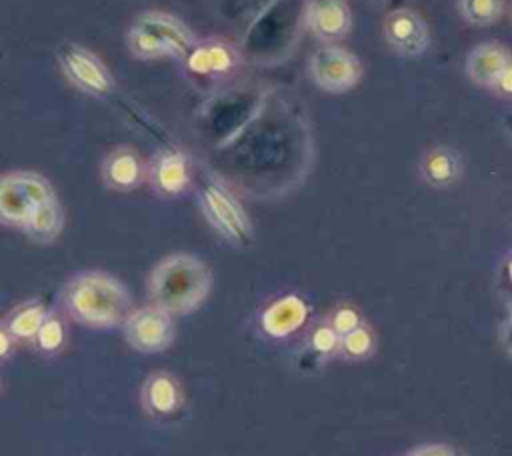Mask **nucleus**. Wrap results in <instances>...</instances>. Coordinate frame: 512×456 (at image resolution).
<instances>
[{
	"label": "nucleus",
	"instance_id": "nucleus-28",
	"mask_svg": "<svg viewBox=\"0 0 512 456\" xmlns=\"http://www.w3.org/2000/svg\"><path fill=\"white\" fill-rule=\"evenodd\" d=\"M406 456H462V454L448 444H424Z\"/></svg>",
	"mask_w": 512,
	"mask_h": 456
},
{
	"label": "nucleus",
	"instance_id": "nucleus-12",
	"mask_svg": "<svg viewBox=\"0 0 512 456\" xmlns=\"http://www.w3.org/2000/svg\"><path fill=\"white\" fill-rule=\"evenodd\" d=\"M310 316L308 302L298 294L274 298L260 312V330L274 340H282L298 332Z\"/></svg>",
	"mask_w": 512,
	"mask_h": 456
},
{
	"label": "nucleus",
	"instance_id": "nucleus-30",
	"mask_svg": "<svg viewBox=\"0 0 512 456\" xmlns=\"http://www.w3.org/2000/svg\"><path fill=\"white\" fill-rule=\"evenodd\" d=\"M496 86L498 90L506 92V94H512V64L502 72V76L496 80Z\"/></svg>",
	"mask_w": 512,
	"mask_h": 456
},
{
	"label": "nucleus",
	"instance_id": "nucleus-16",
	"mask_svg": "<svg viewBox=\"0 0 512 456\" xmlns=\"http://www.w3.org/2000/svg\"><path fill=\"white\" fill-rule=\"evenodd\" d=\"M306 28L324 42L342 38L350 28V10L344 0H308Z\"/></svg>",
	"mask_w": 512,
	"mask_h": 456
},
{
	"label": "nucleus",
	"instance_id": "nucleus-6",
	"mask_svg": "<svg viewBox=\"0 0 512 456\" xmlns=\"http://www.w3.org/2000/svg\"><path fill=\"white\" fill-rule=\"evenodd\" d=\"M50 198H56V192L38 172L14 170L0 174V224L22 228L34 208Z\"/></svg>",
	"mask_w": 512,
	"mask_h": 456
},
{
	"label": "nucleus",
	"instance_id": "nucleus-10",
	"mask_svg": "<svg viewBox=\"0 0 512 456\" xmlns=\"http://www.w3.org/2000/svg\"><path fill=\"white\" fill-rule=\"evenodd\" d=\"M182 62L188 74L196 78L222 80L236 70L240 62V52L226 40L208 38L196 42Z\"/></svg>",
	"mask_w": 512,
	"mask_h": 456
},
{
	"label": "nucleus",
	"instance_id": "nucleus-13",
	"mask_svg": "<svg viewBox=\"0 0 512 456\" xmlns=\"http://www.w3.org/2000/svg\"><path fill=\"white\" fill-rule=\"evenodd\" d=\"M140 402L146 414L154 418H168L184 406V388L174 374L156 370L144 380L140 388Z\"/></svg>",
	"mask_w": 512,
	"mask_h": 456
},
{
	"label": "nucleus",
	"instance_id": "nucleus-20",
	"mask_svg": "<svg viewBox=\"0 0 512 456\" xmlns=\"http://www.w3.org/2000/svg\"><path fill=\"white\" fill-rule=\"evenodd\" d=\"M508 54L496 44H482L474 48L468 58V74L474 82L480 84H496L502 72L510 66Z\"/></svg>",
	"mask_w": 512,
	"mask_h": 456
},
{
	"label": "nucleus",
	"instance_id": "nucleus-22",
	"mask_svg": "<svg viewBox=\"0 0 512 456\" xmlns=\"http://www.w3.org/2000/svg\"><path fill=\"white\" fill-rule=\"evenodd\" d=\"M338 344H340V336L334 332V328L324 322L312 328V332L308 334V342L302 354V360H308L312 366L328 360L330 356L338 354Z\"/></svg>",
	"mask_w": 512,
	"mask_h": 456
},
{
	"label": "nucleus",
	"instance_id": "nucleus-27",
	"mask_svg": "<svg viewBox=\"0 0 512 456\" xmlns=\"http://www.w3.org/2000/svg\"><path fill=\"white\" fill-rule=\"evenodd\" d=\"M328 324L334 328V332L338 336H344V334L352 332L354 328H358L362 324V320H360V314L352 306H340L330 314Z\"/></svg>",
	"mask_w": 512,
	"mask_h": 456
},
{
	"label": "nucleus",
	"instance_id": "nucleus-4",
	"mask_svg": "<svg viewBox=\"0 0 512 456\" xmlns=\"http://www.w3.org/2000/svg\"><path fill=\"white\" fill-rule=\"evenodd\" d=\"M268 94L254 88H234L206 100L196 114L200 134L216 148L236 138L262 110Z\"/></svg>",
	"mask_w": 512,
	"mask_h": 456
},
{
	"label": "nucleus",
	"instance_id": "nucleus-32",
	"mask_svg": "<svg viewBox=\"0 0 512 456\" xmlns=\"http://www.w3.org/2000/svg\"><path fill=\"white\" fill-rule=\"evenodd\" d=\"M504 270H506V278H508V282L512 284V258L506 262V268H504Z\"/></svg>",
	"mask_w": 512,
	"mask_h": 456
},
{
	"label": "nucleus",
	"instance_id": "nucleus-5",
	"mask_svg": "<svg viewBox=\"0 0 512 456\" xmlns=\"http://www.w3.org/2000/svg\"><path fill=\"white\" fill-rule=\"evenodd\" d=\"M198 204L208 224L230 244L248 246L254 238V228L248 212L234 192L216 176L202 180L198 188Z\"/></svg>",
	"mask_w": 512,
	"mask_h": 456
},
{
	"label": "nucleus",
	"instance_id": "nucleus-23",
	"mask_svg": "<svg viewBox=\"0 0 512 456\" xmlns=\"http://www.w3.org/2000/svg\"><path fill=\"white\" fill-rule=\"evenodd\" d=\"M126 44L134 58L138 60H156V58H172V50L154 34L144 28L132 24L126 32Z\"/></svg>",
	"mask_w": 512,
	"mask_h": 456
},
{
	"label": "nucleus",
	"instance_id": "nucleus-17",
	"mask_svg": "<svg viewBox=\"0 0 512 456\" xmlns=\"http://www.w3.org/2000/svg\"><path fill=\"white\" fill-rule=\"evenodd\" d=\"M384 34L388 42L404 54H418L424 50L428 34L418 14L410 10H394L384 22Z\"/></svg>",
	"mask_w": 512,
	"mask_h": 456
},
{
	"label": "nucleus",
	"instance_id": "nucleus-8",
	"mask_svg": "<svg viewBox=\"0 0 512 456\" xmlns=\"http://www.w3.org/2000/svg\"><path fill=\"white\" fill-rule=\"evenodd\" d=\"M122 334L128 346L142 354H156L172 346L174 322L172 316L154 304L132 308L122 322Z\"/></svg>",
	"mask_w": 512,
	"mask_h": 456
},
{
	"label": "nucleus",
	"instance_id": "nucleus-19",
	"mask_svg": "<svg viewBox=\"0 0 512 456\" xmlns=\"http://www.w3.org/2000/svg\"><path fill=\"white\" fill-rule=\"evenodd\" d=\"M48 308L42 300L30 298L26 302H20L4 316V326L12 334L16 342H34L44 318L48 316Z\"/></svg>",
	"mask_w": 512,
	"mask_h": 456
},
{
	"label": "nucleus",
	"instance_id": "nucleus-24",
	"mask_svg": "<svg viewBox=\"0 0 512 456\" xmlns=\"http://www.w3.org/2000/svg\"><path fill=\"white\" fill-rule=\"evenodd\" d=\"M66 338H68V330L62 316L56 312H48L32 344H36V348L42 354H56L64 348Z\"/></svg>",
	"mask_w": 512,
	"mask_h": 456
},
{
	"label": "nucleus",
	"instance_id": "nucleus-9",
	"mask_svg": "<svg viewBox=\"0 0 512 456\" xmlns=\"http://www.w3.org/2000/svg\"><path fill=\"white\" fill-rule=\"evenodd\" d=\"M312 80L326 92H344L360 78V64L348 50L326 44L310 56Z\"/></svg>",
	"mask_w": 512,
	"mask_h": 456
},
{
	"label": "nucleus",
	"instance_id": "nucleus-31",
	"mask_svg": "<svg viewBox=\"0 0 512 456\" xmlns=\"http://www.w3.org/2000/svg\"><path fill=\"white\" fill-rule=\"evenodd\" d=\"M502 340L506 344V348L512 352V316L508 320V324L504 326V332H502Z\"/></svg>",
	"mask_w": 512,
	"mask_h": 456
},
{
	"label": "nucleus",
	"instance_id": "nucleus-25",
	"mask_svg": "<svg viewBox=\"0 0 512 456\" xmlns=\"http://www.w3.org/2000/svg\"><path fill=\"white\" fill-rule=\"evenodd\" d=\"M374 348V338L372 332L366 326H358L352 332L340 336L338 344V354L348 358V360H362L366 358Z\"/></svg>",
	"mask_w": 512,
	"mask_h": 456
},
{
	"label": "nucleus",
	"instance_id": "nucleus-33",
	"mask_svg": "<svg viewBox=\"0 0 512 456\" xmlns=\"http://www.w3.org/2000/svg\"><path fill=\"white\" fill-rule=\"evenodd\" d=\"M510 126H512V118H510Z\"/></svg>",
	"mask_w": 512,
	"mask_h": 456
},
{
	"label": "nucleus",
	"instance_id": "nucleus-26",
	"mask_svg": "<svg viewBox=\"0 0 512 456\" xmlns=\"http://www.w3.org/2000/svg\"><path fill=\"white\" fill-rule=\"evenodd\" d=\"M460 8L466 20L474 24H488L500 16L502 0H460Z\"/></svg>",
	"mask_w": 512,
	"mask_h": 456
},
{
	"label": "nucleus",
	"instance_id": "nucleus-21",
	"mask_svg": "<svg viewBox=\"0 0 512 456\" xmlns=\"http://www.w3.org/2000/svg\"><path fill=\"white\" fill-rule=\"evenodd\" d=\"M458 172H460V162H458L456 154L446 148L432 150L422 162L424 178L438 186L454 182L458 178Z\"/></svg>",
	"mask_w": 512,
	"mask_h": 456
},
{
	"label": "nucleus",
	"instance_id": "nucleus-1",
	"mask_svg": "<svg viewBox=\"0 0 512 456\" xmlns=\"http://www.w3.org/2000/svg\"><path fill=\"white\" fill-rule=\"evenodd\" d=\"M62 308L68 318L90 330L122 326L132 312L128 288L104 270L74 274L62 290Z\"/></svg>",
	"mask_w": 512,
	"mask_h": 456
},
{
	"label": "nucleus",
	"instance_id": "nucleus-3",
	"mask_svg": "<svg viewBox=\"0 0 512 456\" xmlns=\"http://www.w3.org/2000/svg\"><path fill=\"white\" fill-rule=\"evenodd\" d=\"M308 0H270L250 22L242 48L258 64H270L290 50L300 26H306Z\"/></svg>",
	"mask_w": 512,
	"mask_h": 456
},
{
	"label": "nucleus",
	"instance_id": "nucleus-14",
	"mask_svg": "<svg viewBox=\"0 0 512 456\" xmlns=\"http://www.w3.org/2000/svg\"><path fill=\"white\" fill-rule=\"evenodd\" d=\"M148 178V166L140 154L128 146L114 148L102 160V182L116 192L136 190Z\"/></svg>",
	"mask_w": 512,
	"mask_h": 456
},
{
	"label": "nucleus",
	"instance_id": "nucleus-18",
	"mask_svg": "<svg viewBox=\"0 0 512 456\" xmlns=\"http://www.w3.org/2000/svg\"><path fill=\"white\" fill-rule=\"evenodd\" d=\"M64 228V210L58 198H50L34 208V212L24 222V234L38 244L54 242Z\"/></svg>",
	"mask_w": 512,
	"mask_h": 456
},
{
	"label": "nucleus",
	"instance_id": "nucleus-2",
	"mask_svg": "<svg viewBox=\"0 0 512 456\" xmlns=\"http://www.w3.org/2000/svg\"><path fill=\"white\" fill-rule=\"evenodd\" d=\"M212 288V270L188 252L162 258L148 274L146 294L150 304L174 316H186L202 306Z\"/></svg>",
	"mask_w": 512,
	"mask_h": 456
},
{
	"label": "nucleus",
	"instance_id": "nucleus-29",
	"mask_svg": "<svg viewBox=\"0 0 512 456\" xmlns=\"http://www.w3.org/2000/svg\"><path fill=\"white\" fill-rule=\"evenodd\" d=\"M14 346H16V340L0 320V360H6L14 352Z\"/></svg>",
	"mask_w": 512,
	"mask_h": 456
},
{
	"label": "nucleus",
	"instance_id": "nucleus-7",
	"mask_svg": "<svg viewBox=\"0 0 512 456\" xmlns=\"http://www.w3.org/2000/svg\"><path fill=\"white\" fill-rule=\"evenodd\" d=\"M56 62L68 82L94 98H108L114 90V78L104 62L86 46L66 42L56 50Z\"/></svg>",
	"mask_w": 512,
	"mask_h": 456
},
{
	"label": "nucleus",
	"instance_id": "nucleus-11",
	"mask_svg": "<svg viewBox=\"0 0 512 456\" xmlns=\"http://www.w3.org/2000/svg\"><path fill=\"white\" fill-rule=\"evenodd\" d=\"M148 182L158 196L174 198L184 194L192 184V162L188 154L176 148L156 152L148 164Z\"/></svg>",
	"mask_w": 512,
	"mask_h": 456
},
{
	"label": "nucleus",
	"instance_id": "nucleus-15",
	"mask_svg": "<svg viewBox=\"0 0 512 456\" xmlns=\"http://www.w3.org/2000/svg\"><path fill=\"white\" fill-rule=\"evenodd\" d=\"M132 24H136V26L144 28L146 32L154 34L156 38H160L172 50V58L184 60L186 54L192 50V46L198 42L196 36L192 34V30L180 18H176L168 12L148 10V12H142L140 16H136V20Z\"/></svg>",
	"mask_w": 512,
	"mask_h": 456
}]
</instances>
